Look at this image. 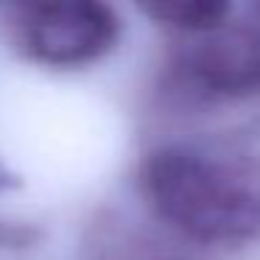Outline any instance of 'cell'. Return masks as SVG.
Returning <instances> with one entry per match:
<instances>
[{
  "label": "cell",
  "instance_id": "cell-1",
  "mask_svg": "<svg viewBox=\"0 0 260 260\" xmlns=\"http://www.w3.org/2000/svg\"><path fill=\"white\" fill-rule=\"evenodd\" d=\"M143 190L159 215L202 243L260 238V159L196 146H162L143 165Z\"/></svg>",
  "mask_w": 260,
  "mask_h": 260
},
{
  "label": "cell",
  "instance_id": "cell-2",
  "mask_svg": "<svg viewBox=\"0 0 260 260\" xmlns=\"http://www.w3.org/2000/svg\"><path fill=\"white\" fill-rule=\"evenodd\" d=\"M14 45L34 62L79 68L109 53L118 42L120 20L95 0H51L12 9Z\"/></svg>",
  "mask_w": 260,
  "mask_h": 260
},
{
  "label": "cell",
  "instance_id": "cell-3",
  "mask_svg": "<svg viewBox=\"0 0 260 260\" xmlns=\"http://www.w3.org/2000/svg\"><path fill=\"white\" fill-rule=\"evenodd\" d=\"M171 81L179 92L202 101L252 95L260 90V34L224 25L196 37L176 53Z\"/></svg>",
  "mask_w": 260,
  "mask_h": 260
},
{
  "label": "cell",
  "instance_id": "cell-4",
  "mask_svg": "<svg viewBox=\"0 0 260 260\" xmlns=\"http://www.w3.org/2000/svg\"><path fill=\"white\" fill-rule=\"evenodd\" d=\"M143 12L159 25H171L176 31L202 37L224 28L232 6L224 0H159V3H146Z\"/></svg>",
  "mask_w": 260,
  "mask_h": 260
},
{
  "label": "cell",
  "instance_id": "cell-5",
  "mask_svg": "<svg viewBox=\"0 0 260 260\" xmlns=\"http://www.w3.org/2000/svg\"><path fill=\"white\" fill-rule=\"evenodd\" d=\"M6 179H9V176L3 174V171H0V185H6Z\"/></svg>",
  "mask_w": 260,
  "mask_h": 260
}]
</instances>
